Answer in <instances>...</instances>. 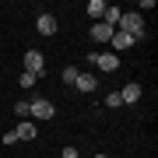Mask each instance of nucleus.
<instances>
[{
    "instance_id": "obj_1",
    "label": "nucleus",
    "mask_w": 158,
    "mask_h": 158,
    "mask_svg": "<svg viewBox=\"0 0 158 158\" xmlns=\"http://www.w3.org/2000/svg\"><path fill=\"white\" fill-rule=\"evenodd\" d=\"M116 28L127 32V35H134V39H144V35H148V28H144V14H137V11H123Z\"/></svg>"
},
{
    "instance_id": "obj_2",
    "label": "nucleus",
    "mask_w": 158,
    "mask_h": 158,
    "mask_svg": "<svg viewBox=\"0 0 158 158\" xmlns=\"http://www.w3.org/2000/svg\"><path fill=\"white\" fill-rule=\"evenodd\" d=\"M28 116L35 119V123H39V119H53L56 116V106H53L49 98H32L28 102Z\"/></svg>"
},
{
    "instance_id": "obj_3",
    "label": "nucleus",
    "mask_w": 158,
    "mask_h": 158,
    "mask_svg": "<svg viewBox=\"0 0 158 158\" xmlns=\"http://www.w3.org/2000/svg\"><path fill=\"white\" fill-rule=\"evenodd\" d=\"M25 70L35 74V77H46V56H42L39 49H28V53H25Z\"/></svg>"
},
{
    "instance_id": "obj_4",
    "label": "nucleus",
    "mask_w": 158,
    "mask_h": 158,
    "mask_svg": "<svg viewBox=\"0 0 158 158\" xmlns=\"http://www.w3.org/2000/svg\"><path fill=\"white\" fill-rule=\"evenodd\" d=\"M91 63H95V67L98 70H106V74H113L116 67H119V56H116V53H91V56H88Z\"/></svg>"
},
{
    "instance_id": "obj_5",
    "label": "nucleus",
    "mask_w": 158,
    "mask_h": 158,
    "mask_svg": "<svg viewBox=\"0 0 158 158\" xmlns=\"http://www.w3.org/2000/svg\"><path fill=\"white\" fill-rule=\"evenodd\" d=\"M35 28H39V35H56V28H60V21H56V14L42 11V14H39V21H35Z\"/></svg>"
},
{
    "instance_id": "obj_6",
    "label": "nucleus",
    "mask_w": 158,
    "mask_h": 158,
    "mask_svg": "<svg viewBox=\"0 0 158 158\" xmlns=\"http://www.w3.org/2000/svg\"><path fill=\"white\" fill-rule=\"evenodd\" d=\"M109 42H113V53H116V56H119V53H123V49H130V46H134L137 39H134V35H127V32H113V39H109Z\"/></svg>"
},
{
    "instance_id": "obj_7",
    "label": "nucleus",
    "mask_w": 158,
    "mask_h": 158,
    "mask_svg": "<svg viewBox=\"0 0 158 158\" xmlns=\"http://www.w3.org/2000/svg\"><path fill=\"white\" fill-rule=\"evenodd\" d=\"M35 134H39V127H35V123H28V119L14 127V137H18V141H35Z\"/></svg>"
},
{
    "instance_id": "obj_8",
    "label": "nucleus",
    "mask_w": 158,
    "mask_h": 158,
    "mask_svg": "<svg viewBox=\"0 0 158 158\" xmlns=\"http://www.w3.org/2000/svg\"><path fill=\"white\" fill-rule=\"evenodd\" d=\"M119 98H123V106H134V102L141 98V85H134V81L123 85V88H119Z\"/></svg>"
},
{
    "instance_id": "obj_9",
    "label": "nucleus",
    "mask_w": 158,
    "mask_h": 158,
    "mask_svg": "<svg viewBox=\"0 0 158 158\" xmlns=\"http://www.w3.org/2000/svg\"><path fill=\"white\" fill-rule=\"evenodd\" d=\"M74 85H77V91H85V95H91V91H95V85H98V81H95V74H85V70H81V74H77V81H74Z\"/></svg>"
},
{
    "instance_id": "obj_10",
    "label": "nucleus",
    "mask_w": 158,
    "mask_h": 158,
    "mask_svg": "<svg viewBox=\"0 0 158 158\" xmlns=\"http://www.w3.org/2000/svg\"><path fill=\"white\" fill-rule=\"evenodd\" d=\"M113 32H116V28H109V25H102V21L91 25V39H95V42H109V39H113Z\"/></svg>"
},
{
    "instance_id": "obj_11",
    "label": "nucleus",
    "mask_w": 158,
    "mask_h": 158,
    "mask_svg": "<svg viewBox=\"0 0 158 158\" xmlns=\"http://www.w3.org/2000/svg\"><path fill=\"white\" fill-rule=\"evenodd\" d=\"M106 0H88V7H85V11L91 14V21H102V14H106Z\"/></svg>"
},
{
    "instance_id": "obj_12",
    "label": "nucleus",
    "mask_w": 158,
    "mask_h": 158,
    "mask_svg": "<svg viewBox=\"0 0 158 158\" xmlns=\"http://www.w3.org/2000/svg\"><path fill=\"white\" fill-rule=\"evenodd\" d=\"M119 14H123V7H113V4H109V7H106V14H102V25L116 28V25H119Z\"/></svg>"
},
{
    "instance_id": "obj_13",
    "label": "nucleus",
    "mask_w": 158,
    "mask_h": 158,
    "mask_svg": "<svg viewBox=\"0 0 158 158\" xmlns=\"http://www.w3.org/2000/svg\"><path fill=\"white\" fill-rule=\"evenodd\" d=\"M77 67H63V85H74V81H77Z\"/></svg>"
},
{
    "instance_id": "obj_14",
    "label": "nucleus",
    "mask_w": 158,
    "mask_h": 158,
    "mask_svg": "<svg viewBox=\"0 0 158 158\" xmlns=\"http://www.w3.org/2000/svg\"><path fill=\"white\" fill-rule=\"evenodd\" d=\"M18 85H21L25 91H28V88L35 85V74H28V70H25V74H21V77H18Z\"/></svg>"
},
{
    "instance_id": "obj_15",
    "label": "nucleus",
    "mask_w": 158,
    "mask_h": 158,
    "mask_svg": "<svg viewBox=\"0 0 158 158\" xmlns=\"http://www.w3.org/2000/svg\"><path fill=\"white\" fill-rule=\"evenodd\" d=\"M106 106H109V109H119V106H123V98H119V91H113V95H106Z\"/></svg>"
},
{
    "instance_id": "obj_16",
    "label": "nucleus",
    "mask_w": 158,
    "mask_h": 158,
    "mask_svg": "<svg viewBox=\"0 0 158 158\" xmlns=\"http://www.w3.org/2000/svg\"><path fill=\"white\" fill-rule=\"evenodd\" d=\"M14 113H18V116H21V119H25V116H28V98H21V102H14Z\"/></svg>"
},
{
    "instance_id": "obj_17",
    "label": "nucleus",
    "mask_w": 158,
    "mask_h": 158,
    "mask_svg": "<svg viewBox=\"0 0 158 158\" xmlns=\"http://www.w3.org/2000/svg\"><path fill=\"white\" fill-rule=\"evenodd\" d=\"M60 155H63V158H77V151H74V148H63Z\"/></svg>"
},
{
    "instance_id": "obj_18",
    "label": "nucleus",
    "mask_w": 158,
    "mask_h": 158,
    "mask_svg": "<svg viewBox=\"0 0 158 158\" xmlns=\"http://www.w3.org/2000/svg\"><path fill=\"white\" fill-rule=\"evenodd\" d=\"M95 158H113V155H102V151H98V155H95Z\"/></svg>"
},
{
    "instance_id": "obj_19",
    "label": "nucleus",
    "mask_w": 158,
    "mask_h": 158,
    "mask_svg": "<svg viewBox=\"0 0 158 158\" xmlns=\"http://www.w3.org/2000/svg\"><path fill=\"white\" fill-rule=\"evenodd\" d=\"M77 158H85V155H77Z\"/></svg>"
}]
</instances>
